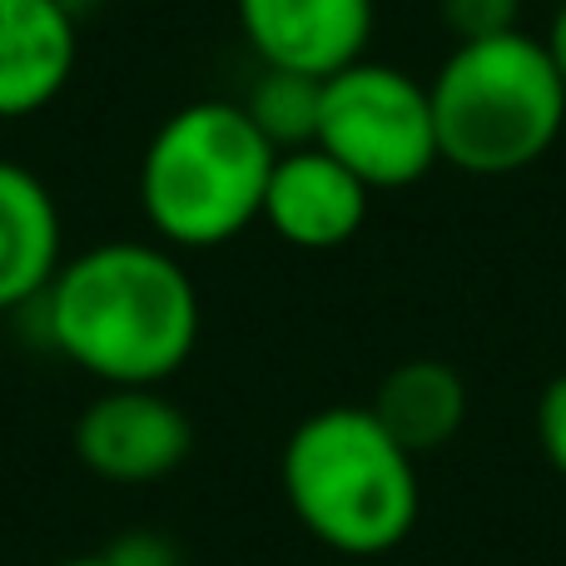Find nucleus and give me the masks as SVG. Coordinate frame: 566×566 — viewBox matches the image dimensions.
I'll return each mask as SVG.
<instances>
[{
	"instance_id": "nucleus-1",
	"label": "nucleus",
	"mask_w": 566,
	"mask_h": 566,
	"mask_svg": "<svg viewBox=\"0 0 566 566\" xmlns=\"http://www.w3.org/2000/svg\"><path fill=\"white\" fill-rule=\"evenodd\" d=\"M30 308L50 348L99 388H165L199 348L205 303L175 249L99 239L65 259Z\"/></svg>"
},
{
	"instance_id": "nucleus-2",
	"label": "nucleus",
	"mask_w": 566,
	"mask_h": 566,
	"mask_svg": "<svg viewBox=\"0 0 566 566\" xmlns=\"http://www.w3.org/2000/svg\"><path fill=\"white\" fill-rule=\"evenodd\" d=\"M279 482L293 522L338 557L402 547L422 512L418 458L358 402L308 412L283 442Z\"/></svg>"
},
{
	"instance_id": "nucleus-3",
	"label": "nucleus",
	"mask_w": 566,
	"mask_h": 566,
	"mask_svg": "<svg viewBox=\"0 0 566 566\" xmlns=\"http://www.w3.org/2000/svg\"><path fill=\"white\" fill-rule=\"evenodd\" d=\"M279 149L239 99H195L159 119L139 155V214L175 254L224 249L264 214Z\"/></svg>"
},
{
	"instance_id": "nucleus-4",
	"label": "nucleus",
	"mask_w": 566,
	"mask_h": 566,
	"mask_svg": "<svg viewBox=\"0 0 566 566\" xmlns=\"http://www.w3.org/2000/svg\"><path fill=\"white\" fill-rule=\"evenodd\" d=\"M428 95L442 165L468 179H507L542 165L566 129V85L547 40L527 30L452 45Z\"/></svg>"
},
{
	"instance_id": "nucleus-5",
	"label": "nucleus",
	"mask_w": 566,
	"mask_h": 566,
	"mask_svg": "<svg viewBox=\"0 0 566 566\" xmlns=\"http://www.w3.org/2000/svg\"><path fill=\"white\" fill-rule=\"evenodd\" d=\"M313 145L358 175L373 195L412 189L442 165L428 85L382 60H358L323 80Z\"/></svg>"
},
{
	"instance_id": "nucleus-6",
	"label": "nucleus",
	"mask_w": 566,
	"mask_h": 566,
	"mask_svg": "<svg viewBox=\"0 0 566 566\" xmlns=\"http://www.w3.org/2000/svg\"><path fill=\"white\" fill-rule=\"evenodd\" d=\"M75 458L109 488H149L185 468L195 422L165 388H99L75 418Z\"/></svg>"
},
{
	"instance_id": "nucleus-7",
	"label": "nucleus",
	"mask_w": 566,
	"mask_h": 566,
	"mask_svg": "<svg viewBox=\"0 0 566 566\" xmlns=\"http://www.w3.org/2000/svg\"><path fill=\"white\" fill-rule=\"evenodd\" d=\"M234 15L259 65L313 80L368 60L378 30L373 0H234Z\"/></svg>"
},
{
	"instance_id": "nucleus-8",
	"label": "nucleus",
	"mask_w": 566,
	"mask_h": 566,
	"mask_svg": "<svg viewBox=\"0 0 566 566\" xmlns=\"http://www.w3.org/2000/svg\"><path fill=\"white\" fill-rule=\"evenodd\" d=\"M368 205L373 189L318 145H308L274 159L259 224H269L283 244L303 254H328L358 239V229L368 224Z\"/></svg>"
},
{
	"instance_id": "nucleus-9",
	"label": "nucleus",
	"mask_w": 566,
	"mask_h": 566,
	"mask_svg": "<svg viewBox=\"0 0 566 566\" xmlns=\"http://www.w3.org/2000/svg\"><path fill=\"white\" fill-rule=\"evenodd\" d=\"M80 25L65 0H0V119H30L65 95Z\"/></svg>"
},
{
	"instance_id": "nucleus-10",
	"label": "nucleus",
	"mask_w": 566,
	"mask_h": 566,
	"mask_svg": "<svg viewBox=\"0 0 566 566\" xmlns=\"http://www.w3.org/2000/svg\"><path fill=\"white\" fill-rule=\"evenodd\" d=\"M65 264V219L50 185L20 159H0V313L30 308Z\"/></svg>"
},
{
	"instance_id": "nucleus-11",
	"label": "nucleus",
	"mask_w": 566,
	"mask_h": 566,
	"mask_svg": "<svg viewBox=\"0 0 566 566\" xmlns=\"http://www.w3.org/2000/svg\"><path fill=\"white\" fill-rule=\"evenodd\" d=\"M368 412L398 448H408L412 458H428V452L448 448L468 422V382L442 358L392 363L373 392Z\"/></svg>"
},
{
	"instance_id": "nucleus-12",
	"label": "nucleus",
	"mask_w": 566,
	"mask_h": 566,
	"mask_svg": "<svg viewBox=\"0 0 566 566\" xmlns=\"http://www.w3.org/2000/svg\"><path fill=\"white\" fill-rule=\"evenodd\" d=\"M239 105L259 125V135L289 155V149H308L318 139V105H323V80L293 75V70H269L259 65V80Z\"/></svg>"
},
{
	"instance_id": "nucleus-13",
	"label": "nucleus",
	"mask_w": 566,
	"mask_h": 566,
	"mask_svg": "<svg viewBox=\"0 0 566 566\" xmlns=\"http://www.w3.org/2000/svg\"><path fill=\"white\" fill-rule=\"evenodd\" d=\"M438 15L452 30V40L468 45V40H492L522 30V0H438Z\"/></svg>"
},
{
	"instance_id": "nucleus-14",
	"label": "nucleus",
	"mask_w": 566,
	"mask_h": 566,
	"mask_svg": "<svg viewBox=\"0 0 566 566\" xmlns=\"http://www.w3.org/2000/svg\"><path fill=\"white\" fill-rule=\"evenodd\" d=\"M537 442L542 458L566 478V373H557L537 398Z\"/></svg>"
},
{
	"instance_id": "nucleus-15",
	"label": "nucleus",
	"mask_w": 566,
	"mask_h": 566,
	"mask_svg": "<svg viewBox=\"0 0 566 566\" xmlns=\"http://www.w3.org/2000/svg\"><path fill=\"white\" fill-rule=\"evenodd\" d=\"M109 557L119 566H179L175 547H169L165 537H155V532H129V537H119L115 547H109Z\"/></svg>"
},
{
	"instance_id": "nucleus-16",
	"label": "nucleus",
	"mask_w": 566,
	"mask_h": 566,
	"mask_svg": "<svg viewBox=\"0 0 566 566\" xmlns=\"http://www.w3.org/2000/svg\"><path fill=\"white\" fill-rule=\"evenodd\" d=\"M547 55H552V65H557V75L566 85V0H562L557 15H552V25H547Z\"/></svg>"
},
{
	"instance_id": "nucleus-17",
	"label": "nucleus",
	"mask_w": 566,
	"mask_h": 566,
	"mask_svg": "<svg viewBox=\"0 0 566 566\" xmlns=\"http://www.w3.org/2000/svg\"><path fill=\"white\" fill-rule=\"evenodd\" d=\"M55 566H119L109 552H95V557H65V562H55Z\"/></svg>"
}]
</instances>
